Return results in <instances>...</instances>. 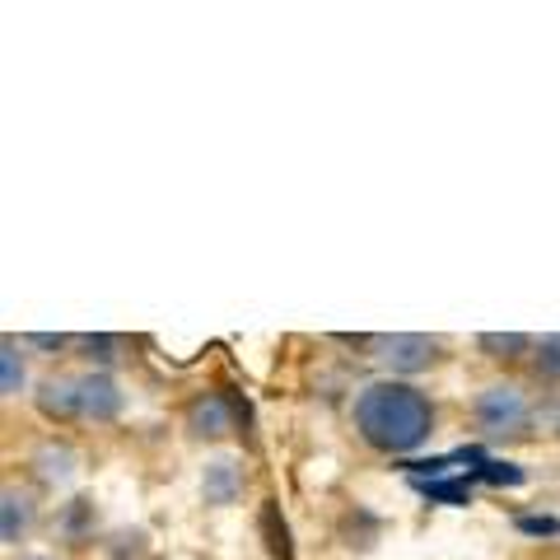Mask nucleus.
Listing matches in <instances>:
<instances>
[{
  "label": "nucleus",
  "instance_id": "13",
  "mask_svg": "<svg viewBox=\"0 0 560 560\" xmlns=\"http://www.w3.org/2000/svg\"><path fill=\"white\" fill-rule=\"evenodd\" d=\"M420 490H425V500H434V504H471L467 481H420Z\"/></svg>",
  "mask_w": 560,
  "mask_h": 560
},
{
  "label": "nucleus",
  "instance_id": "11",
  "mask_svg": "<svg viewBox=\"0 0 560 560\" xmlns=\"http://www.w3.org/2000/svg\"><path fill=\"white\" fill-rule=\"evenodd\" d=\"M477 346L486 350L490 360H518L523 350H533L537 341L528 337V331H481Z\"/></svg>",
  "mask_w": 560,
  "mask_h": 560
},
{
  "label": "nucleus",
  "instance_id": "15",
  "mask_svg": "<svg viewBox=\"0 0 560 560\" xmlns=\"http://www.w3.org/2000/svg\"><path fill=\"white\" fill-rule=\"evenodd\" d=\"M477 477H481V481H495V486H523V471H518L514 463H486Z\"/></svg>",
  "mask_w": 560,
  "mask_h": 560
},
{
  "label": "nucleus",
  "instance_id": "8",
  "mask_svg": "<svg viewBox=\"0 0 560 560\" xmlns=\"http://www.w3.org/2000/svg\"><path fill=\"white\" fill-rule=\"evenodd\" d=\"M33 401H38V411H43L47 420H80L75 378H43L38 393H33Z\"/></svg>",
  "mask_w": 560,
  "mask_h": 560
},
{
  "label": "nucleus",
  "instance_id": "19",
  "mask_svg": "<svg viewBox=\"0 0 560 560\" xmlns=\"http://www.w3.org/2000/svg\"><path fill=\"white\" fill-rule=\"evenodd\" d=\"M70 337H61V331H28L24 346H38V350H61Z\"/></svg>",
  "mask_w": 560,
  "mask_h": 560
},
{
  "label": "nucleus",
  "instance_id": "6",
  "mask_svg": "<svg viewBox=\"0 0 560 560\" xmlns=\"http://www.w3.org/2000/svg\"><path fill=\"white\" fill-rule=\"evenodd\" d=\"M238 490H243L238 458H230V453H215V458H206V467H201V495H206V504H234Z\"/></svg>",
  "mask_w": 560,
  "mask_h": 560
},
{
  "label": "nucleus",
  "instance_id": "7",
  "mask_svg": "<svg viewBox=\"0 0 560 560\" xmlns=\"http://www.w3.org/2000/svg\"><path fill=\"white\" fill-rule=\"evenodd\" d=\"M28 528H33V500H28V490L5 486V495H0V541H5V547H20Z\"/></svg>",
  "mask_w": 560,
  "mask_h": 560
},
{
  "label": "nucleus",
  "instance_id": "16",
  "mask_svg": "<svg viewBox=\"0 0 560 560\" xmlns=\"http://www.w3.org/2000/svg\"><path fill=\"white\" fill-rule=\"evenodd\" d=\"M518 533H528V537H556L560 533V518H547V514H523L518 518Z\"/></svg>",
  "mask_w": 560,
  "mask_h": 560
},
{
  "label": "nucleus",
  "instance_id": "9",
  "mask_svg": "<svg viewBox=\"0 0 560 560\" xmlns=\"http://www.w3.org/2000/svg\"><path fill=\"white\" fill-rule=\"evenodd\" d=\"M33 467H38V477L47 486H70L75 481L80 458H75V448H66V444H43L38 453H33Z\"/></svg>",
  "mask_w": 560,
  "mask_h": 560
},
{
  "label": "nucleus",
  "instance_id": "1",
  "mask_svg": "<svg viewBox=\"0 0 560 560\" xmlns=\"http://www.w3.org/2000/svg\"><path fill=\"white\" fill-rule=\"evenodd\" d=\"M355 430L378 453H416L434 430L430 397L397 378H378L355 397Z\"/></svg>",
  "mask_w": 560,
  "mask_h": 560
},
{
  "label": "nucleus",
  "instance_id": "5",
  "mask_svg": "<svg viewBox=\"0 0 560 560\" xmlns=\"http://www.w3.org/2000/svg\"><path fill=\"white\" fill-rule=\"evenodd\" d=\"M187 430L197 434V440H220V434H230L234 430V401L224 393H201L187 411Z\"/></svg>",
  "mask_w": 560,
  "mask_h": 560
},
{
  "label": "nucleus",
  "instance_id": "4",
  "mask_svg": "<svg viewBox=\"0 0 560 560\" xmlns=\"http://www.w3.org/2000/svg\"><path fill=\"white\" fill-rule=\"evenodd\" d=\"M75 393H80V420H94V425H108V420L121 416V388L113 374L90 370V374H75Z\"/></svg>",
  "mask_w": 560,
  "mask_h": 560
},
{
  "label": "nucleus",
  "instance_id": "10",
  "mask_svg": "<svg viewBox=\"0 0 560 560\" xmlns=\"http://www.w3.org/2000/svg\"><path fill=\"white\" fill-rule=\"evenodd\" d=\"M261 537H267V551L271 560H294V547H290V528H285V518H280V504L267 500L261 504Z\"/></svg>",
  "mask_w": 560,
  "mask_h": 560
},
{
  "label": "nucleus",
  "instance_id": "18",
  "mask_svg": "<svg viewBox=\"0 0 560 560\" xmlns=\"http://www.w3.org/2000/svg\"><path fill=\"white\" fill-rule=\"evenodd\" d=\"M84 518H94V504H90V500H75V504L66 510V533H80Z\"/></svg>",
  "mask_w": 560,
  "mask_h": 560
},
{
  "label": "nucleus",
  "instance_id": "3",
  "mask_svg": "<svg viewBox=\"0 0 560 560\" xmlns=\"http://www.w3.org/2000/svg\"><path fill=\"white\" fill-rule=\"evenodd\" d=\"M374 350H378L374 360L393 374H420L440 360V341L425 337V331H393V337H378Z\"/></svg>",
  "mask_w": 560,
  "mask_h": 560
},
{
  "label": "nucleus",
  "instance_id": "17",
  "mask_svg": "<svg viewBox=\"0 0 560 560\" xmlns=\"http://www.w3.org/2000/svg\"><path fill=\"white\" fill-rule=\"evenodd\" d=\"M80 346H84V350H90V360H98V364H108V360H113V350H117V337H84Z\"/></svg>",
  "mask_w": 560,
  "mask_h": 560
},
{
  "label": "nucleus",
  "instance_id": "20",
  "mask_svg": "<svg viewBox=\"0 0 560 560\" xmlns=\"http://www.w3.org/2000/svg\"><path fill=\"white\" fill-rule=\"evenodd\" d=\"M28 560H51V556H28Z\"/></svg>",
  "mask_w": 560,
  "mask_h": 560
},
{
  "label": "nucleus",
  "instance_id": "2",
  "mask_svg": "<svg viewBox=\"0 0 560 560\" xmlns=\"http://www.w3.org/2000/svg\"><path fill=\"white\" fill-rule=\"evenodd\" d=\"M471 416H477V425L486 434H523V425H528V397H523L518 383H490V388H481L477 397H471Z\"/></svg>",
  "mask_w": 560,
  "mask_h": 560
},
{
  "label": "nucleus",
  "instance_id": "14",
  "mask_svg": "<svg viewBox=\"0 0 560 560\" xmlns=\"http://www.w3.org/2000/svg\"><path fill=\"white\" fill-rule=\"evenodd\" d=\"M533 364H537V374H541V378H560V331H551V337H541V341H537Z\"/></svg>",
  "mask_w": 560,
  "mask_h": 560
},
{
  "label": "nucleus",
  "instance_id": "12",
  "mask_svg": "<svg viewBox=\"0 0 560 560\" xmlns=\"http://www.w3.org/2000/svg\"><path fill=\"white\" fill-rule=\"evenodd\" d=\"M24 355H20V346L5 341L0 346V397H20L24 393Z\"/></svg>",
  "mask_w": 560,
  "mask_h": 560
}]
</instances>
